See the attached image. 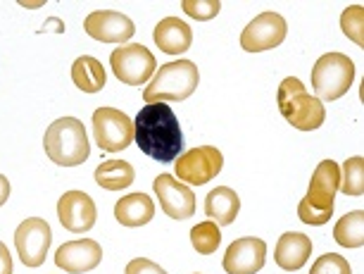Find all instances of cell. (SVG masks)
<instances>
[{
	"instance_id": "6da1fadb",
	"label": "cell",
	"mask_w": 364,
	"mask_h": 274,
	"mask_svg": "<svg viewBox=\"0 0 364 274\" xmlns=\"http://www.w3.org/2000/svg\"><path fill=\"white\" fill-rule=\"evenodd\" d=\"M134 141L155 162H171L183 150V132L167 102H150L134 120Z\"/></svg>"
},
{
	"instance_id": "7a4b0ae2",
	"label": "cell",
	"mask_w": 364,
	"mask_h": 274,
	"mask_svg": "<svg viewBox=\"0 0 364 274\" xmlns=\"http://www.w3.org/2000/svg\"><path fill=\"white\" fill-rule=\"evenodd\" d=\"M341 186V167L333 160H321L314 169L307 196L298 205L300 222L310 227H321L333 217V201Z\"/></svg>"
},
{
	"instance_id": "3957f363",
	"label": "cell",
	"mask_w": 364,
	"mask_h": 274,
	"mask_svg": "<svg viewBox=\"0 0 364 274\" xmlns=\"http://www.w3.org/2000/svg\"><path fill=\"white\" fill-rule=\"evenodd\" d=\"M43 148L46 155L60 167H77L91 155L86 129L77 117L55 120L43 136Z\"/></svg>"
},
{
	"instance_id": "277c9868",
	"label": "cell",
	"mask_w": 364,
	"mask_h": 274,
	"mask_svg": "<svg viewBox=\"0 0 364 274\" xmlns=\"http://www.w3.org/2000/svg\"><path fill=\"white\" fill-rule=\"evenodd\" d=\"M277 100H279V110L286 117V122H291L300 132H314V129H319L324 125V120H326L324 102L307 93L305 84H302L300 79L286 77L281 81Z\"/></svg>"
},
{
	"instance_id": "5b68a950",
	"label": "cell",
	"mask_w": 364,
	"mask_h": 274,
	"mask_svg": "<svg viewBox=\"0 0 364 274\" xmlns=\"http://www.w3.org/2000/svg\"><path fill=\"white\" fill-rule=\"evenodd\" d=\"M200 72L191 60H176V63L162 65L153 81L143 91V100L148 102H181L191 98L198 88Z\"/></svg>"
},
{
	"instance_id": "8992f818",
	"label": "cell",
	"mask_w": 364,
	"mask_h": 274,
	"mask_svg": "<svg viewBox=\"0 0 364 274\" xmlns=\"http://www.w3.org/2000/svg\"><path fill=\"white\" fill-rule=\"evenodd\" d=\"M355 63L343 53H326L312 67V88L317 100H338L353 86Z\"/></svg>"
},
{
	"instance_id": "52a82bcc",
	"label": "cell",
	"mask_w": 364,
	"mask_h": 274,
	"mask_svg": "<svg viewBox=\"0 0 364 274\" xmlns=\"http://www.w3.org/2000/svg\"><path fill=\"white\" fill-rule=\"evenodd\" d=\"M93 136L100 150L119 153L134 141V120L117 107H98L93 112Z\"/></svg>"
},
{
	"instance_id": "ba28073f",
	"label": "cell",
	"mask_w": 364,
	"mask_h": 274,
	"mask_svg": "<svg viewBox=\"0 0 364 274\" xmlns=\"http://www.w3.org/2000/svg\"><path fill=\"white\" fill-rule=\"evenodd\" d=\"M112 74L127 86H141L153 77L157 60L146 46H119L109 55Z\"/></svg>"
},
{
	"instance_id": "9c48e42d",
	"label": "cell",
	"mask_w": 364,
	"mask_h": 274,
	"mask_svg": "<svg viewBox=\"0 0 364 274\" xmlns=\"http://www.w3.org/2000/svg\"><path fill=\"white\" fill-rule=\"evenodd\" d=\"M222 167H224V155L219 153V148L198 146L176 157L174 172L176 179H181V184H186V186H203L210 179H215L222 172Z\"/></svg>"
},
{
	"instance_id": "30bf717a",
	"label": "cell",
	"mask_w": 364,
	"mask_h": 274,
	"mask_svg": "<svg viewBox=\"0 0 364 274\" xmlns=\"http://www.w3.org/2000/svg\"><path fill=\"white\" fill-rule=\"evenodd\" d=\"M53 241L50 224L41 217H29L15 231V246L19 253V260L26 267H41L46 263L48 248Z\"/></svg>"
},
{
	"instance_id": "8fae6325",
	"label": "cell",
	"mask_w": 364,
	"mask_h": 274,
	"mask_svg": "<svg viewBox=\"0 0 364 274\" xmlns=\"http://www.w3.org/2000/svg\"><path fill=\"white\" fill-rule=\"evenodd\" d=\"M286 33H288V24L279 12H262L240 33V48L248 53L272 51V48L284 43Z\"/></svg>"
},
{
	"instance_id": "7c38bea8",
	"label": "cell",
	"mask_w": 364,
	"mask_h": 274,
	"mask_svg": "<svg viewBox=\"0 0 364 274\" xmlns=\"http://www.w3.org/2000/svg\"><path fill=\"white\" fill-rule=\"evenodd\" d=\"M58 217L67 231L86 234L98 219V210H95L93 198L84 191H67L58 201Z\"/></svg>"
},
{
	"instance_id": "4fadbf2b",
	"label": "cell",
	"mask_w": 364,
	"mask_h": 274,
	"mask_svg": "<svg viewBox=\"0 0 364 274\" xmlns=\"http://www.w3.org/2000/svg\"><path fill=\"white\" fill-rule=\"evenodd\" d=\"M153 186L167 217L188 219L196 215V194L191 191V186L174 179L171 174H160Z\"/></svg>"
},
{
	"instance_id": "5bb4252c",
	"label": "cell",
	"mask_w": 364,
	"mask_h": 274,
	"mask_svg": "<svg viewBox=\"0 0 364 274\" xmlns=\"http://www.w3.org/2000/svg\"><path fill=\"white\" fill-rule=\"evenodd\" d=\"M84 29L91 38L100 43H127L134 36L136 24L122 12L114 10H95L86 17Z\"/></svg>"
},
{
	"instance_id": "9a60e30c",
	"label": "cell",
	"mask_w": 364,
	"mask_h": 274,
	"mask_svg": "<svg viewBox=\"0 0 364 274\" xmlns=\"http://www.w3.org/2000/svg\"><path fill=\"white\" fill-rule=\"evenodd\" d=\"M267 243L262 238H238L224 253L226 274H257L264 267Z\"/></svg>"
},
{
	"instance_id": "2e32d148",
	"label": "cell",
	"mask_w": 364,
	"mask_h": 274,
	"mask_svg": "<svg viewBox=\"0 0 364 274\" xmlns=\"http://www.w3.org/2000/svg\"><path fill=\"white\" fill-rule=\"evenodd\" d=\"M102 248L93 238H81V241H67L55 253V265L70 274L91 272L100 265Z\"/></svg>"
},
{
	"instance_id": "e0dca14e",
	"label": "cell",
	"mask_w": 364,
	"mask_h": 274,
	"mask_svg": "<svg viewBox=\"0 0 364 274\" xmlns=\"http://www.w3.org/2000/svg\"><path fill=\"white\" fill-rule=\"evenodd\" d=\"M312 255V241L307 234L300 231H288L279 238L277 251H274V260L281 270L286 272H298L300 267H305V263Z\"/></svg>"
},
{
	"instance_id": "ac0fdd59",
	"label": "cell",
	"mask_w": 364,
	"mask_h": 274,
	"mask_svg": "<svg viewBox=\"0 0 364 274\" xmlns=\"http://www.w3.org/2000/svg\"><path fill=\"white\" fill-rule=\"evenodd\" d=\"M155 46L167 55H181L186 53L191 43H193V31L186 22L176 17H164L160 24L155 26Z\"/></svg>"
},
{
	"instance_id": "d6986e66",
	"label": "cell",
	"mask_w": 364,
	"mask_h": 274,
	"mask_svg": "<svg viewBox=\"0 0 364 274\" xmlns=\"http://www.w3.org/2000/svg\"><path fill=\"white\" fill-rule=\"evenodd\" d=\"M155 217V203L146 194H129L114 205V219L122 227H143Z\"/></svg>"
},
{
	"instance_id": "ffe728a7",
	"label": "cell",
	"mask_w": 364,
	"mask_h": 274,
	"mask_svg": "<svg viewBox=\"0 0 364 274\" xmlns=\"http://www.w3.org/2000/svg\"><path fill=\"white\" fill-rule=\"evenodd\" d=\"M238 210H240V201L236 191L229 186L212 189L208 198H205V212H208L210 222L222 224V227H229L233 219L238 217Z\"/></svg>"
},
{
	"instance_id": "44dd1931",
	"label": "cell",
	"mask_w": 364,
	"mask_h": 274,
	"mask_svg": "<svg viewBox=\"0 0 364 274\" xmlns=\"http://www.w3.org/2000/svg\"><path fill=\"white\" fill-rule=\"evenodd\" d=\"M95 184L105 191H122L129 189L136 179L134 164L127 160H105L95 167Z\"/></svg>"
},
{
	"instance_id": "7402d4cb",
	"label": "cell",
	"mask_w": 364,
	"mask_h": 274,
	"mask_svg": "<svg viewBox=\"0 0 364 274\" xmlns=\"http://www.w3.org/2000/svg\"><path fill=\"white\" fill-rule=\"evenodd\" d=\"M72 79L79 91L84 93H98L105 86V70H102L100 60L91 55H81L72 65Z\"/></svg>"
},
{
	"instance_id": "603a6c76",
	"label": "cell",
	"mask_w": 364,
	"mask_h": 274,
	"mask_svg": "<svg viewBox=\"0 0 364 274\" xmlns=\"http://www.w3.org/2000/svg\"><path fill=\"white\" fill-rule=\"evenodd\" d=\"M333 238L343 248H360L364 243V212L353 210L341 217L333 227Z\"/></svg>"
},
{
	"instance_id": "cb8c5ba5",
	"label": "cell",
	"mask_w": 364,
	"mask_h": 274,
	"mask_svg": "<svg viewBox=\"0 0 364 274\" xmlns=\"http://www.w3.org/2000/svg\"><path fill=\"white\" fill-rule=\"evenodd\" d=\"M338 191H343L346 196H353V198L364 194V157L355 155L343 162Z\"/></svg>"
},
{
	"instance_id": "d4e9b609",
	"label": "cell",
	"mask_w": 364,
	"mask_h": 274,
	"mask_svg": "<svg viewBox=\"0 0 364 274\" xmlns=\"http://www.w3.org/2000/svg\"><path fill=\"white\" fill-rule=\"evenodd\" d=\"M191 243H193V248L200 253V255H210V253H215L219 248V243H222V234H219V227L215 222H200L196 224L193 229H191Z\"/></svg>"
},
{
	"instance_id": "484cf974",
	"label": "cell",
	"mask_w": 364,
	"mask_h": 274,
	"mask_svg": "<svg viewBox=\"0 0 364 274\" xmlns=\"http://www.w3.org/2000/svg\"><path fill=\"white\" fill-rule=\"evenodd\" d=\"M343 33L353 41L355 46H364V8L362 5H350L341 17Z\"/></svg>"
},
{
	"instance_id": "4316f807",
	"label": "cell",
	"mask_w": 364,
	"mask_h": 274,
	"mask_svg": "<svg viewBox=\"0 0 364 274\" xmlns=\"http://www.w3.org/2000/svg\"><path fill=\"white\" fill-rule=\"evenodd\" d=\"M181 8L188 17L198 19V22H208V19L219 15L222 3H219V0H183Z\"/></svg>"
},
{
	"instance_id": "83f0119b",
	"label": "cell",
	"mask_w": 364,
	"mask_h": 274,
	"mask_svg": "<svg viewBox=\"0 0 364 274\" xmlns=\"http://www.w3.org/2000/svg\"><path fill=\"white\" fill-rule=\"evenodd\" d=\"M310 274H353V270H350V263L343 255L324 253V255L312 265Z\"/></svg>"
},
{
	"instance_id": "f1b7e54d",
	"label": "cell",
	"mask_w": 364,
	"mask_h": 274,
	"mask_svg": "<svg viewBox=\"0 0 364 274\" xmlns=\"http://www.w3.org/2000/svg\"><path fill=\"white\" fill-rule=\"evenodd\" d=\"M124 274H167V272H164L160 265H155L153 260L136 258V260H132V263L127 265V272Z\"/></svg>"
},
{
	"instance_id": "f546056e",
	"label": "cell",
	"mask_w": 364,
	"mask_h": 274,
	"mask_svg": "<svg viewBox=\"0 0 364 274\" xmlns=\"http://www.w3.org/2000/svg\"><path fill=\"white\" fill-rule=\"evenodd\" d=\"M0 274H12V258L3 241H0Z\"/></svg>"
},
{
	"instance_id": "4dcf8cb0",
	"label": "cell",
	"mask_w": 364,
	"mask_h": 274,
	"mask_svg": "<svg viewBox=\"0 0 364 274\" xmlns=\"http://www.w3.org/2000/svg\"><path fill=\"white\" fill-rule=\"evenodd\" d=\"M8 198H10V181H8V176L0 174V205L8 203Z\"/></svg>"
}]
</instances>
